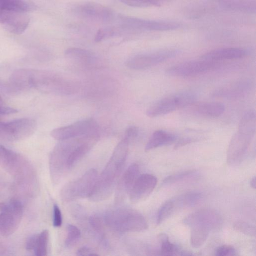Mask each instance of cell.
<instances>
[{
	"mask_svg": "<svg viewBox=\"0 0 256 256\" xmlns=\"http://www.w3.org/2000/svg\"><path fill=\"white\" fill-rule=\"evenodd\" d=\"M130 142L125 138L117 144L104 169L98 176L89 198L100 202L108 198L116 188L126 160Z\"/></svg>",
	"mask_w": 256,
	"mask_h": 256,
	"instance_id": "1",
	"label": "cell"
},
{
	"mask_svg": "<svg viewBox=\"0 0 256 256\" xmlns=\"http://www.w3.org/2000/svg\"><path fill=\"white\" fill-rule=\"evenodd\" d=\"M0 166L14 178L22 190L30 194L34 192L37 186L36 172L26 157L0 144Z\"/></svg>",
	"mask_w": 256,
	"mask_h": 256,
	"instance_id": "2",
	"label": "cell"
},
{
	"mask_svg": "<svg viewBox=\"0 0 256 256\" xmlns=\"http://www.w3.org/2000/svg\"><path fill=\"white\" fill-rule=\"evenodd\" d=\"M256 118L255 112L252 110L243 114L238 130L232 137L228 147L226 160L229 164H240L246 156L255 134Z\"/></svg>",
	"mask_w": 256,
	"mask_h": 256,
	"instance_id": "3",
	"label": "cell"
},
{
	"mask_svg": "<svg viewBox=\"0 0 256 256\" xmlns=\"http://www.w3.org/2000/svg\"><path fill=\"white\" fill-rule=\"evenodd\" d=\"M103 220L110 228L118 232H138L148 228V222L142 214L128 208L109 210L104 214Z\"/></svg>",
	"mask_w": 256,
	"mask_h": 256,
	"instance_id": "4",
	"label": "cell"
},
{
	"mask_svg": "<svg viewBox=\"0 0 256 256\" xmlns=\"http://www.w3.org/2000/svg\"><path fill=\"white\" fill-rule=\"evenodd\" d=\"M197 98L194 91H182L157 100L148 108L146 114L152 118L164 116L190 106L196 102Z\"/></svg>",
	"mask_w": 256,
	"mask_h": 256,
	"instance_id": "5",
	"label": "cell"
},
{
	"mask_svg": "<svg viewBox=\"0 0 256 256\" xmlns=\"http://www.w3.org/2000/svg\"><path fill=\"white\" fill-rule=\"evenodd\" d=\"M28 84L30 88H35L60 95L70 94L74 90L70 82L58 76L33 70H30Z\"/></svg>",
	"mask_w": 256,
	"mask_h": 256,
	"instance_id": "6",
	"label": "cell"
},
{
	"mask_svg": "<svg viewBox=\"0 0 256 256\" xmlns=\"http://www.w3.org/2000/svg\"><path fill=\"white\" fill-rule=\"evenodd\" d=\"M80 136L59 140L50 152L49 169L53 184H58L68 170L66 163L68 158Z\"/></svg>",
	"mask_w": 256,
	"mask_h": 256,
	"instance_id": "7",
	"label": "cell"
},
{
	"mask_svg": "<svg viewBox=\"0 0 256 256\" xmlns=\"http://www.w3.org/2000/svg\"><path fill=\"white\" fill-rule=\"evenodd\" d=\"M98 176L97 170L94 168H90L78 178L68 182L60 192L61 200L68 202L89 198Z\"/></svg>",
	"mask_w": 256,
	"mask_h": 256,
	"instance_id": "8",
	"label": "cell"
},
{
	"mask_svg": "<svg viewBox=\"0 0 256 256\" xmlns=\"http://www.w3.org/2000/svg\"><path fill=\"white\" fill-rule=\"evenodd\" d=\"M68 11L78 18L96 22H108L113 19L114 14L109 7L92 1H79L70 3Z\"/></svg>",
	"mask_w": 256,
	"mask_h": 256,
	"instance_id": "9",
	"label": "cell"
},
{
	"mask_svg": "<svg viewBox=\"0 0 256 256\" xmlns=\"http://www.w3.org/2000/svg\"><path fill=\"white\" fill-rule=\"evenodd\" d=\"M180 50L166 48L138 54L131 56L126 62V66L134 70L147 69L178 55Z\"/></svg>",
	"mask_w": 256,
	"mask_h": 256,
	"instance_id": "10",
	"label": "cell"
},
{
	"mask_svg": "<svg viewBox=\"0 0 256 256\" xmlns=\"http://www.w3.org/2000/svg\"><path fill=\"white\" fill-rule=\"evenodd\" d=\"M36 121L32 118H21L8 122L0 120V138L10 142L23 140L36 131Z\"/></svg>",
	"mask_w": 256,
	"mask_h": 256,
	"instance_id": "11",
	"label": "cell"
},
{
	"mask_svg": "<svg viewBox=\"0 0 256 256\" xmlns=\"http://www.w3.org/2000/svg\"><path fill=\"white\" fill-rule=\"evenodd\" d=\"M23 215L20 201L12 198L0 212V234L4 237L12 234L18 228Z\"/></svg>",
	"mask_w": 256,
	"mask_h": 256,
	"instance_id": "12",
	"label": "cell"
},
{
	"mask_svg": "<svg viewBox=\"0 0 256 256\" xmlns=\"http://www.w3.org/2000/svg\"><path fill=\"white\" fill-rule=\"evenodd\" d=\"M98 133H100L99 128L96 121L92 118H86L54 128L50 134L54 139L62 140Z\"/></svg>",
	"mask_w": 256,
	"mask_h": 256,
	"instance_id": "13",
	"label": "cell"
},
{
	"mask_svg": "<svg viewBox=\"0 0 256 256\" xmlns=\"http://www.w3.org/2000/svg\"><path fill=\"white\" fill-rule=\"evenodd\" d=\"M183 223L190 228L198 227L208 230L210 232L220 230L222 225V219L216 211L204 208L187 216L184 218Z\"/></svg>",
	"mask_w": 256,
	"mask_h": 256,
	"instance_id": "14",
	"label": "cell"
},
{
	"mask_svg": "<svg viewBox=\"0 0 256 256\" xmlns=\"http://www.w3.org/2000/svg\"><path fill=\"white\" fill-rule=\"evenodd\" d=\"M121 24L132 30L167 31L181 28L182 24L171 21L146 20L136 17L119 16Z\"/></svg>",
	"mask_w": 256,
	"mask_h": 256,
	"instance_id": "15",
	"label": "cell"
},
{
	"mask_svg": "<svg viewBox=\"0 0 256 256\" xmlns=\"http://www.w3.org/2000/svg\"><path fill=\"white\" fill-rule=\"evenodd\" d=\"M216 62L202 60L185 62L174 65L166 70L168 76L186 78L195 76L215 69L218 66Z\"/></svg>",
	"mask_w": 256,
	"mask_h": 256,
	"instance_id": "16",
	"label": "cell"
},
{
	"mask_svg": "<svg viewBox=\"0 0 256 256\" xmlns=\"http://www.w3.org/2000/svg\"><path fill=\"white\" fill-rule=\"evenodd\" d=\"M157 184L156 178L151 174L138 175L128 196L132 202H138L146 198L154 190Z\"/></svg>",
	"mask_w": 256,
	"mask_h": 256,
	"instance_id": "17",
	"label": "cell"
},
{
	"mask_svg": "<svg viewBox=\"0 0 256 256\" xmlns=\"http://www.w3.org/2000/svg\"><path fill=\"white\" fill-rule=\"evenodd\" d=\"M138 174L139 168L136 164H133L128 167L118 182L116 188V202H121L126 195H128Z\"/></svg>",
	"mask_w": 256,
	"mask_h": 256,
	"instance_id": "18",
	"label": "cell"
},
{
	"mask_svg": "<svg viewBox=\"0 0 256 256\" xmlns=\"http://www.w3.org/2000/svg\"><path fill=\"white\" fill-rule=\"evenodd\" d=\"M248 51L243 48H225L212 50L203 54L200 59L212 62L238 59L246 56Z\"/></svg>",
	"mask_w": 256,
	"mask_h": 256,
	"instance_id": "19",
	"label": "cell"
},
{
	"mask_svg": "<svg viewBox=\"0 0 256 256\" xmlns=\"http://www.w3.org/2000/svg\"><path fill=\"white\" fill-rule=\"evenodd\" d=\"M29 22L30 18L26 12H8L1 24L8 31L18 34L26 29Z\"/></svg>",
	"mask_w": 256,
	"mask_h": 256,
	"instance_id": "20",
	"label": "cell"
},
{
	"mask_svg": "<svg viewBox=\"0 0 256 256\" xmlns=\"http://www.w3.org/2000/svg\"><path fill=\"white\" fill-rule=\"evenodd\" d=\"M192 112L198 116L216 118L220 116L225 110L224 105L220 102H208L194 103L190 106Z\"/></svg>",
	"mask_w": 256,
	"mask_h": 256,
	"instance_id": "21",
	"label": "cell"
},
{
	"mask_svg": "<svg viewBox=\"0 0 256 256\" xmlns=\"http://www.w3.org/2000/svg\"><path fill=\"white\" fill-rule=\"evenodd\" d=\"M252 84L248 80H242L221 87L216 90L214 95L226 98H236L243 96L251 88Z\"/></svg>",
	"mask_w": 256,
	"mask_h": 256,
	"instance_id": "22",
	"label": "cell"
},
{
	"mask_svg": "<svg viewBox=\"0 0 256 256\" xmlns=\"http://www.w3.org/2000/svg\"><path fill=\"white\" fill-rule=\"evenodd\" d=\"M176 139L177 136L174 134L162 130H156L148 141L145 146V151L170 145L176 142Z\"/></svg>",
	"mask_w": 256,
	"mask_h": 256,
	"instance_id": "23",
	"label": "cell"
},
{
	"mask_svg": "<svg viewBox=\"0 0 256 256\" xmlns=\"http://www.w3.org/2000/svg\"><path fill=\"white\" fill-rule=\"evenodd\" d=\"M204 196L200 192H190L184 193L171 200L174 210L194 207L203 200Z\"/></svg>",
	"mask_w": 256,
	"mask_h": 256,
	"instance_id": "24",
	"label": "cell"
},
{
	"mask_svg": "<svg viewBox=\"0 0 256 256\" xmlns=\"http://www.w3.org/2000/svg\"><path fill=\"white\" fill-rule=\"evenodd\" d=\"M64 54L67 58L81 64H95L97 57L92 52L81 48H70L66 50Z\"/></svg>",
	"mask_w": 256,
	"mask_h": 256,
	"instance_id": "25",
	"label": "cell"
},
{
	"mask_svg": "<svg viewBox=\"0 0 256 256\" xmlns=\"http://www.w3.org/2000/svg\"><path fill=\"white\" fill-rule=\"evenodd\" d=\"M220 3L232 10L247 12H256V0H220Z\"/></svg>",
	"mask_w": 256,
	"mask_h": 256,
	"instance_id": "26",
	"label": "cell"
},
{
	"mask_svg": "<svg viewBox=\"0 0 256 256\" xmlns=\"http://www.w3.org/2000/svg\"><path fill=\"white\" fill-rule=\"evenodd\" d=\"M159 238L161 244L159 254L162 256H186L192 254L182 250L178 246L172 243L170 241L168 236L165 234H161Z\"/></svg>",
	"mask_w": 256,
	"mask_h": 256,
	"instance_id": "27",
	"label": "cell"
},
{
	"mask_svg": "<svg viewBox=\"0 0 256 256\" xmlns=\"http://www.w3.org/2000/svg\"><path fill=\"white\" fill-rule=\"evenodd\" d=\"M200 177V173L196 170H189L180 172L168 176L162 182L164 185H171L179 182L194 180Z\"/></svg>",
	"mask_w": 256,
	"mask_h": 256,
	"instance_id": "28",
	"label": "cell"
},
{
	"mask_svg": "<svg viewBox=\"0 0 256 256\" xmlns=\"http://www.w3.org/2000/svg\"><path fill=\"white\" fill-rule=\"evenodd\" d=\"M127 29L126 27L122 25L120 27L110 26L101 28L96 32L94 40L96 42H99L105 40L120 36Z\"/></svg>",
	"mask_w": 256,
	"mask_h": 256,
	"instance_id": "29",
	"label": "cell"
},
{
	"mask_svg": "<svg viewBox=\"0 0 256 256\" xmlns=\"http://www.w3.org/2000/svg\"><path fill=\"white\" fill-rule=\"evenodd\" d=\"M190 230V242L192 246L195 248L201 246L206 241L210 232L198 227H192Z\"/></svg>",
	"mask_w": 256,
	"mask_h": 256,
	"instance_id": "30",
	"label": "cell"
},
{
	"mask_svg": "<svg viewBox=\"0 0 256 256\" xmlns=\"http://www.w3.org/2000/svg\"><path fill=\"white\" fill-rule=\"evenodd\" d=\"M49 232L46 230H44L38 234L36 245L34 250V254L36 256H44L48 254V246Z\"/></svg>",
	"mask_w": 256,
	"mask_h": 256,
	"instance_id": "31",
	"label": "cell"
},
{
	"mask_svg": "<svg viewBox=\"0 0 256 256\" xmlns=\"http://www.w3.org/2000/svg\"><path fill=\"white\" fill-rule=\"evenodd\" d=\"M174 211L172 200H170L166 202L162 205L158 212L156 218L157 224H161L164 221L168 219Z\"/></svg>",
	"mask_w": 256,
	"mask_h": 256,
	"instance_id": "32",
	"label": "cell"
},
{
	"mask_svg": "<svg viewBox=\"0 0 256 256\" xmlns=\"http://www.w3.org/2000/svg\"><path fill=\"white\" fill-rule=\"evenodd\" d=\"M81 232L75 226L68 224L67 226V236L64 244L66 247L71 248L75 245L80 240Z\"/></svg>",
	"mask_w": 256,
	"mask_h": 256,
	"instance_id": "33",
	"label": "cell"
},
{
	"mask_svg": "<svg viewBox=\"0 0 256 256\" xmlns=\"http://www.w3.org/2000/svg\"><path fill=\"white\" fill-rule=\"evenodd\" d=\"M120 1L126 6L137 8H148L160 5L157 0H120Z\"/></svg>",
	"mask_w": 256,
	"mask_h": 256,
	"instance_id": "34",
	"label": "cell"
},
{
	"mask_svg": "<svg viewBox=\"0 0 256 256\" xmlns=\"http://www.w3.org/2000/svg\"><path fill=\"white\" fill-rule=\"evenodd\" d=\"M234 228L247 236H256L255 226L243 221L236 222L234 224Z\"/></svg>",
	"mask_w": 256,
	"mask_h": 256,
	"instance_id": "35",
	"label": "cell"
},
{
	"mask_svg": "<svg viewBox=\"0 0 256 256\" xmlns=\"http://www.w3.org/2000/svg\"><path fill=\"white\" fill-rule=\"evenodd\" d=\"M89 223L93 230L99 234H102L103 231V222L102 218L97 215L91 216L89 219Z\"/></svg>",
	"mask_w": 256,
	"mask_h": 256,
	"instance_id": "36",
	"label": "cell"
},
{
	"mask_svg": "<svg viewBox=\"0 0 256 256\" xmlns=\"http://www.w3.org/2000/svg\"><path fill=\"white\" fill-rule=\"evenodd\" d=\"M235 248L230 246L223 245L216 248L215 254L218 256H232L236 254Z\"/></svg>",
	"mask_w": 256,
	"mask_h": 256,
	"instance_id": "37",
	"label": "cell"
},
{
	"mask_svg": "<svg viewBox=\"0 0 256 256\" xmlns=\"http://www.w3.org/2000/svg\"><path fill=\"white\" fill-rule=\"evenodd\" d=\"M62 224V215L58 206L54 204L53 206L52 224L54 227H60Z\"/></svg>",
	"mask_w": 256,
	"mask_h": 256,
	"instance_id": "38",
	"label": "cell"
},
{
	"mask_svg": "<svg viewBox=\"0 0 256 256\" xmlns=\"http://www.w3.org/2000/svg\"><path fill=\"white\" fill-rule=\"evenodd\" d=\"M138 129L137 127L135 126H129L125 130L124 138L130 142L138 136Z\"/></svg>",
	"mask_w": 256,
	"mask_h": 256,
	"instance_id": "39",
	"label": "cell"
},
{
	"mask_svg": "<svg viewBox=\"0 0 256 256\" xmlns=\"http://www.w3.org/2000/svg\"><path fill=\"white\" fill-rule=\"evenodd\" d=\"M76 255L79 256H98L93 250L88 246H82L76 252Z\"/></svg>",
	"mask_w": 256,
	"mask_h": 256,
	"instance_id": "40",
	"label": "cell"
},
{
	"mask_svg": "<svg viewBox=\"0 0 256 256\" xmlns=\"http://www.w3.org/2000/svg\"><path fill=\"white\" fill-rule=\"evenodd\" d=\"M38 234L31 236L27 240L26 244V248L28 251L34 250Z\"/></svg>",
	"mask_w": 256,
	"mask_h": 256,
	"instance_id": "41",
	"label": "cell"
},
{
	"mask_svg": "<svg viewBox=\"0 0 256 256\" xmlns=\"http://www.w3.org/2000/svg\"><path fill=\"white\" fill-rule=\"evenodd\" d=\"M195 141L196 140L192 138L186 137L180 138L176 144L174 148L177 149Z\"/></svg>",
	"mask_w": 256,
	"mask_h": 256,
	"instance_id": "42",
	"label": "cell"
},
{
	"mask_svg": "<svg viewBox=\"0 0 256 256\" xmlns=\"http://www.w3.org/2000/svg\"><path fill=\"white\" fill-rule=\"evenodd\" d=\"M18 112V110L14 108L4 104H0V115L13 114Z\"/></svg>",
	"mask_w": 256,
	"mask_h": 256,
	"instance_id": "43",
	"label": "cell"
},
{
	"mask_svg": "<svg viewBox=\"0 0 256 256\" xmlns=\"http://www.w3.org/2000/svg\"><path fill=\"white\" fill-rule=\"evenodd\" d=\"M250 185L254 189L256 188V177L254 176L250 180Z\"/></svg>",
	"mask_w": 256,
	"mask_h": 256,
	"instance_id": "44",
	"label": "cell"
},
{
	"mask_svg": "<svg viewBox=\"0 0 256 256\" xmlns=\"http://www.w3.org/2000/svg\"><path fill=\"white\" fill-rule=\"evenodd\" d=\"M4 206V204H3V203H0V212L2 211V209L3 208ZM1 235V234H0ZM0 250H1V248H0Z\"/></svg>",
	"mask_w": 256,
	"mask_h": 256,
	"instance_id": "45",
	"label": "cell"
},
{
	"mask_svg": "<svg viewBox=\"0 0 256 256\" xmlns=\"http://www.w3.org/2000/svg\"><path fill=\"white\" fill-rule=\"evenodd\" d=\"M0 104H4V102L2 98L0 96Z\"/></svg>",
	"mask_w": 256,
	"mask_h": 256,
	"instance_id": "46",
	"label": "cell"
}]
</instances>
